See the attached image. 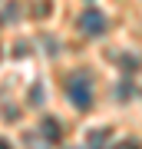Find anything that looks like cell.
I'll return each mask as SVG.
<instances>
[{
	"mask_svg": "<svg viewBox=\"0 0 142 149\" xmlns=\"http://www.w3.org/2000/svg\"><path fill=\"white\" fill-rule=\"evenodd\" d=\"M69 100H73L76 109H89V103H93V90H89V80H86V76H76V80L69 83Z\"/></svg>",
	"mask_w": 142,
	"mask_h": 149,
	"instance_id": "cell-2",
	"label": "cell"
},
{
	"mask_svg": "<svg viewBox=\"0 0 142 149\" xmlns=\"http://www.w3.org/2000/svg\"><path fill=\"white\" fill-rule=\"evenodd\" d=\"M79 30L89 33V37H99V33L106 30V17H103V10H96V7H86V10L79 13Z\"/></svg>",
	"mask_w": 142,
	"mask_h": 149,
	"instance_id": "cell-1",
	"label": "cell"
},
{
	"mask_svg": "<svg viewBox=\"0 0 142 149\" xmlns=\"http://www.w3.org/2000/svg\"><path fill=\"white\" fill-rule=\"evenodd\" d=\"M116 149H142V146H139V143H136V139H126V143H119V146H116Z\"/></svg>",
	"mask_w": 142,
	"mask_h": 149,
	"instance_id": "cell-7",
	"label": "cell"
},
{
	"mask_svg": "<svg viewBox=\"0 0 142 149\" xmlns=\"http://www.w3.org/2000/svg\"><path fill=\"white\" fill-rule=\"evenodd\" d=\"M40 133H43V139H46V143H60V123L46 116V119L40 123Z\"/></svg>",
	"mask_w": 142,
	"mask_h": 149,
	"instance_id": "cell-3",
	"label": "cell"
},
{
	"mask_svg": "<svg viewBox=\"0 0 142 149\" xmlns=\"http://www.w3.org/2000/svg\"><path fill=\"white\" fill-rule=\"evenodd\" d=\"M17 13H20V3H10V7H7V13H3V17H7V20H13Z\"/></svg>",
	"mask_w": 142,
	"mask_h": 149,
	"instance_id": "cell-6",
	"label": "cell"
},
{
	"mask_svg": "<svg viewBox=\"0 0 142 149\" xmlns=\"http://www.w3.org/2000/svg\"><path fill=\"white\" fill-rule=\"evenodd\" d=\"M132 93H136V90H132V83H122V86H119V100H129Z\"/></svg>",
	"mask_w": 142,
	"mask_h": 149,
	"instance_id": "cell-5",
	"label": "cell"
},
{
	"mask_svg": "<svg viewBox=\"0 0 142 149\" xmlns=\"http://www.w3.org/2000/svg\"><path fill=\"white\" fill-rule=\"evenodd\" d=\"M0 149H10V143H7V139H0Z\"/></svg>",
	"mask_w": 142,
	"mask_h": 149,
	"instance_id": "cell-8",
	"label": "cell"
},
{
	"mask_svg": "<svg viewBox=\"0 0 142 149\" xmlns=\"http://www.w3.org/2000/svg\"><path fill=\"white\" fill-rule=\"evenodd\" d=\"M119 66L129 70V73H136V70H139V60L136 56H119Z\"/></svg>",
	"mask_w": 142,
	"mask_h": 149,
	"instance_id": "cell-4",
	"label": "cell"
}]
</instances>
